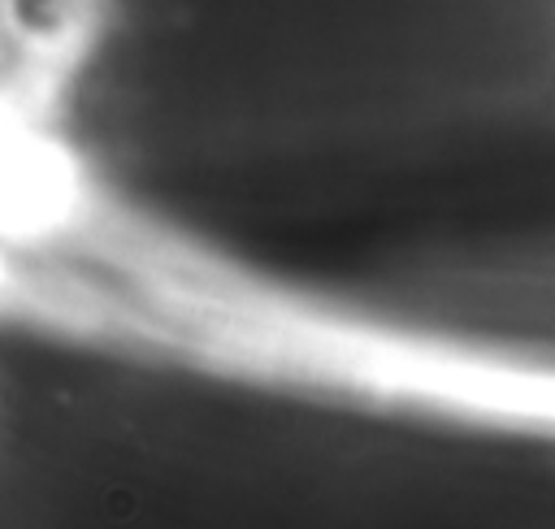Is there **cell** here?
Here are the masks:
<instances>
[{
	"label": "cell",
	"instance_id": "6da1fadb",
	"mask_svg": "<svg viewBox=\"0 0 555 529\" xmlns=\"http://www.w3.org/2000/svg\"><path fill=\"white\" fill-rule=\"evenodd\" d=\"M0 325L330 408L555 442V360L343 308L113 221L74 165L0 212Z\"/></svg>",
	"mask_w": 555,
	"mask_h": 529
}]
</instances>
